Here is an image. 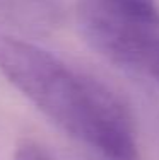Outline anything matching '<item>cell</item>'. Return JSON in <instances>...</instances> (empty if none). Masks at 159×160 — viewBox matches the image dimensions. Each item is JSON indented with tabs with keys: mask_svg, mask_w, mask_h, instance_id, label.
I'll list each match as a JSON object with an SVG mask.
<instances>
[{
	"mask_svg": "<svg viewBox=\"0 0 159 160\" xmlns=\"http://www.w3.org/2000/svg\"><path fill=\"white\" fill-rule=\"evenodd\" d=\"M0 73L45 116L77 138L86 96V73L33 43L0 32Z\"/></svg>",
	"mask_w": 159,
	"mask_h": 160,
	"instance_id": "6da1fadb",
	"label": "cell"
},
{
	"mask_svg": "<svg viewBox=\"0 0 159 160\" xmlns=\"http://www.w3.org/2000/svg\"><path fill=\"white\" fill-rule=\"evenodd\" d=\"M75 21L84 41L118 68L146 73L159 44V19H147L109 0H77Z\"/></svg>",
	"mask_w": 159,
	"mask_h": 160,
	"instance_id": "7a4b0ae2",
	"label": "cell"
},
{
	"mask_svg": "<svg viewBox=\"0 0 159 160\" xmlns=\"http://www.w3.org/2000/svg\"><path fill=\"white\" fill-rule=\"evenodd\" d=\"M77 138L103 160H142L128 108L106 83L91 75H86L84 111Z\"/></svg>",
	"mask_w": 159,
	"mask_h": 160,
	"instance_id": "3957f363",
	"label": "cell"
},
{
	"mask_svg": "<svg viewBox=\"0 0 159 160\" xmlns=\"http://www.w3.org/2000/svg\"><path fill=\"white\" fill-rule=\"evenodd\" d=\"M55 16V0H0V19H7L19 26L43 29L53 24Z\"/></svg>",
	"mask_w": 159,
	"mask_h": 160,
	"instance_id": "277c9868",
	"label": "cell"
},
{
	"mask_svg": "<svg viewBox=\"0 0 159 160\" xmlns=\"http://www.w3.org/2000/svg\"><path fill=\"white\" fill-rule=\"evenodd\" d=\"M137 16L147 19H159V10L156 5V0H109Z\"/></svg>",
	"mask_w": 159,
	"mask_h": 160,
	"instance_id": "5b68a950",
	"label": "cell"
},
{
	"mask_svg": "<svg viewBox=\"0 0 159 160\" xmlns=\"http://www.w3.org/2000/svg\"><path fill=\"white\" fill-rule=\"evenodd\" d=\"M14 160H53L40 145L24 140L16 147L14 152Z\"/></svg>",
	"mask_w": 159,
	"mask_h": 160,
	"instance_id": "8992f818",
	"label": "cell"
},
{
	"mask_svg": "<svg viewBox=\"0 0 159 160\" xmlns=\"http://www.w3.org/2000/svg\"><path fill=\"white\" fill-rule=\"evenodd\" d=\"M146 73L149 75V77H152L159 85V44L154 48V51L151 53V58H149V63H147Z\"/></svg>",
	"mask_w": 159,
	"mask_h": 160,
	"instance_id": "52a82bcc",
	"label": "cell"
}]
</instances>
